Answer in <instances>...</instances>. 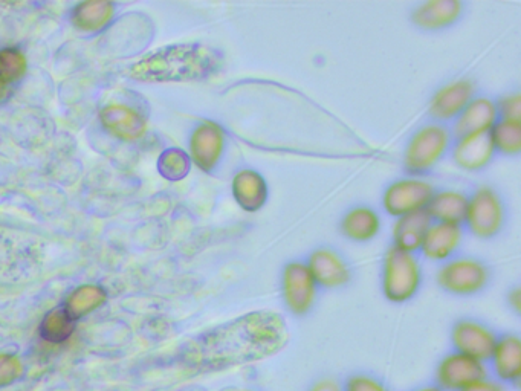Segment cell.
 I'll return each mask as SVG.
<instances>
[{
  "mask_svg": "<svg viewBox=\"0 0 521 391\" xmlns=\"http://www.w3.org/2000/svg\"><path fill=\"white\" fill-rule=\"evenodd\" d=\"M26 72V57L17 49L8 48L0 51V80L7 83L19 80Z\"/></svg>",
  "mask_w": 521,
  "mask_h": 391,
  "instance_id": "f1b7e54d",
  "label": "cell"
},
{
  "mask_svg": "<svg viewBox=\"0 0 521 391\" xmlns=\"http://www.w3.org/2000/svg\"><path fill=\"white\" fill-rule=\"evenodd\" d=\"M451 340L457 352L483 362L491 359L492 350L496 347L499 338L488 326L479 321L460 320L453 327Z\"/></svg>",
  "mask_w": 521,
  "mask_h": 391,
  "instance_id": "8fae6325",
  "label": "cell"
},
{
  "mask_svg": "<svg viewBox=\"0 0 521 391\" xmlns=\"http://www.w3.org/2000/svg\"><path fill=\"white\" fill-rule=\"evenodd\" d=\"M496 150L489 133H477L459 138L453 150L454 161L466 172H479L491 162Z\"/></svg>",
  "mask_w": 521,
  "mask_h": 391,
  "instance_id": "e0dca14e",
  "label": "cell"
},
{
  "mask_svg": "<svg viewBox=\"0 0 521 391\" xmlns=\"http://www.w3.org/2000/svg\"><path fill=\"white\" fill-rule=\"evenodd\" d=\"M465 222L471 233L480 239H489L502 230L505 222V208L499 194L489 187H480L468 199Z\"/></svg>",
  "mask_w": 521,
  "mask_h": 391,
  "instance_id": "5b68a950",
  "label": "cell"
},
{
  "mask_svg": "<svg viewBox=\"0 0 521 391\" xmlns=\"http://www.w3.org/2000/svg\"><path fill=\"white\" fill-rule=\"evenodd\" d=\"M104 301H106V292L103 289L94 285L81 286L69 297L66 312L72 320H77V318L95 311Z\"/></svg>",
  "mask_w": 521,
  "mask_h": 391,
  "instance_id": "484cf974",
  "label": "cell"
},
{
  "mask_svg": "<svg viewBox=\"0 0 521 391\" xmlns=\"http://www.w3.org/2000/svg\"><path fill=\"white\" fill-rule=\"evenodd\" d=\"M343 391H389L378 379L367 375H355L346 382Z\"/></svg>",
  "mask_w": 521,
  "mask_h": 391,
  "instance_id": "1f68e13d",
  "label": "cell"
},
{
  "mask_svg": "<svg viewBox=\"0 0 521 391\" xmlns=\"http://www.w3.org/2000/svg\"><path fill=\"white\" fill-rule=\"evenodd\" d=\"M460 391H505L503 385L500 382L492 381V379L483 378L479 381L473 382L468 387L463 388Z\"/></svg>",
  "mask_w": 521,
  "mask_h": 391,
  "instance_id": "d6a6232c",
  "label": "cell"
},
{
  "mask_svg": "<svg viewBox=\"0 0 521 391\" xmlns=\"http://www.w3.org/2000/svg\"><path fill=\"white\" fill-rule=\"evenodd\" d=\"M231 191L237 205L248 213L262 210L268 202V182L257 170L243 169L237 172L231 184Z\"/></svg>",
  "mask_w": 521,
  "mask_h": 391,
  "instance_id": "2e32d148",
  "label": "cell"
},
{
  "mask_svg": "<svg viewBox=\"0 0 521 391\" xmlns=\"http://www.w3.org/2000/svg\"><path fill=\"white\" fill-rule=\"evenodd\" d=\"M422 269L418 259L402 249H389L382 271V291L392 303H405L418 294Z\"/></svg>",
  "mask_w": 521,
  "mask_h": 391,
  "instance_id": "3957f363",
  "label": "cell"
},
{
  "mask_svg": "<svg viewBox=\"0 0 521 391\" xmlns=\"http://www.w3.org/2000/svg\"><path fill=\"white\" fill-rule=\"evenodd\" d=\"M101 124L107 132L121 141H136L143 138L147 123L138 112L124 104H109L100 114Z\"/></svg>",
  "mask_w": 521,
  "mask_h": 391,
  "instance_id": "5bb4252c",
  "label": "cell"
},
{
  "mask_svg": "<svg viewBox=\"0 0 521 391\" xmlns=\"http://www.w3.org/2000/svg\"><path fill=\"white\" fill-rule=\"evenodd\" d=\"M191 159L184 150L169 149L159 158L158 169L169 181H181L190 172Z\"/></svg>",
  "mask_w": 521,
  "mask_h": 391,
  "instance_id": "83f0119b",
  "label": "cell"
},
{
  "mask_svg": "<svg viewBox=\"0 0 521 391\" xmlns=\"http://www.w3.org/2000/svg\"><path fill=\"white\" fill-rule=\"evenodd\" d=\"M497 121H499V110H497L496 101L485 97L473 98L471 103L463 109L462 114L457 117L454 132H456L457 138L477 135V133H489Z\"/></svg>",
  "mask_w": 521,
  "mask_h": 391,
  "instance_id": "9a60e30c",
  "label": "cell"
},
{
  "mask_svg": "<svg viewBox=\"0 0 521 391\" xmlns=\"http://www.w3.org/2000/svg\"><path fill=\"white\" fill-rule=\"evenodd\" d=\"M7 95V85H5L4 81L0 80V100Z\"/></svg>",
  "mask_w": 521,
  "mask_h": 391,
  "instance_id": "d590c367",
  "label": "cell"
},
{
  "mask_svg": "<svg viewBox=\"0 0 521 391\" xmlns=\"http://www.w3.org/2000/svg\"><path fill=\"white\" fill-rule=\"evenodd\" d=\"M468 198L459 191L447 190L434 193L427 207L428 216L437 222L460 225L465 222Z\"/></svg>",
  "mask_w": 521,
  "mask_h": 391,
  "instance_id": "7402d4cb",
  "label": "cell"
},
{
  "mask_svg": "<svg viewBox=\"0 0 521 391\" xmlns=\"http://www.w3.org/2000/svg\"><path fill=\"white\" fill-rule=\"evenodd\" d=\"M114 17V5L109 2H83L74 10V25L83 31L103 30Z\"/></svg>",
  "mask_w": 521,
  "mask_h": 391,
  "instance_id": "cb8c5ba5",
  "label": "cell"
},
{
  "mask_svg": "<svg viewBox=\"0 0 521 391\" xmlns=\"http://www.w3.org/2000/svg\"><path fill=\"white\" fill-rule=\"evenodd\" d=\"M430 225L431 217L427 210L399 217L393 228L395 248L402 249L405 253H415L416 249H421L422 240Z\"/></svg>",
  "mask_w": 521,
  "mask_h": 391,
  "instance_id": "44dd1931",
  "label": "cell"
},
{
  "mask_svg": "<svg viewBox=\"0 0 521 391\" xmlns=\"http://www.w3.org/2000/svg\"><path fill=\"white\" fill-rule=\"evenodd\" d=\"M451 133L442 124H428L413 135L404 155L405 169L411 175H422L433 169L447 153Z\"/></svg>",
  "mask_w": 521,
  "mask_h": 391,
  "instance_id": "277c9868",
  "label": "cell"
},
{
  "mask_svg": "<svg viewBox=\"0 0 521 391\" xmlns=\"http://www.w3.org/2000/svg\"><path fill=\"white\" fill-rule=\"evenodd\" d=\"M317 283L303 262H292L285 266L282 277V292L286 306L295 315H305L317 300Z\"/></svg>",
  "mask_w": 521,
  "mask_h": 391,
  "instance_id": "ba28073f",
  "label": "cell"
},
{
  "mask_svg": "<svg viewBox=\"0 0 521 391\" xmlns=\"http://www.w3.org/2000/svg\"><path fill=\"white\" fill-rule=\"evenodd\" d=\"M462 228L460 225H451V223L436 222L431 223L424 240H422L421 251L427 259L447 260L448 257L456 253L462 243Z\"/></svg>",
  "mask_w": 521,
  "mask_h": 391,
  "instance_id": "ac0fdd59",
  "label": "cell"
},
{
  "mask_svg": "<svg viewBox=\"0 0 521 391\" xmlns=\"http://www.w3.org/2000/svg\"><path fill=\"white\" fill-rule=\"evenodd\" d=\"M509 304L514 307L515 311L520 312L521 309V291L520 288H515L514 291L509 292Z\"/></svg>",
  "mask_w": 521,
  "mask_h": 391,
  "instance_id": "e575fe53",
  "label": "cell"
},
{
  "mask_svg": "<svg viewBox=\"0 0 521 391\" xmlns=\"http://www.w3.org/2000/svg\"><path fill=\"white\" fill-rule=\"evenodd\" d=\"M494 150L505 155L521 152V121L499 120L489 132Z\"/></svg>",
  "mask_w": 521,
  "mask_h": 391,
  "instance_id": "d4e9b609",
  "label": "cell"
},
{
  "mask_svg": "<svg viewBox=\"0 0 521 391\" xmlns=\"http://www.w3.org/2000/svg\"><path fill=\"white\" fill-rule=\"evenodd\" d=\"M308 265L317 285L334 289L346 285L350 280V269L334 249L320 248L309 257Z\"/></svg>",
  "mask_w": 521,
  "mask_h": 391,
  "instance_id": "4fadbf2b",
  "label": "cell"
},
{
  "mask_svg": "<svg viewBox=\"0 0 521 391\" xmlns=\"http://www.w3.org/2000/svg\"><path fill=\"white\" fill-rule=\"evenodd\" d=\"M72 332H74V320L63 309L52 311L43 320L42 335L49 343H63L71 337Z\"/></svg>",
  "mask_w": 521,
  "mask_h": 391,
  "instance_id": "4316f807",
  "label": "cell"
},
{
  "mask_svg": "<svg viewBox=\"0 0 521 391\" xmlns=\"http://www.w3.org/2000/svg\"><path fill=\"white\" fill-rule=\"evenodd\" d=\"M288 340L285 321L276 312H254L207 333L199 355L210 366H237L279 352Z\"/></svg>",
  "mask_w": 521,
  "mask_h": 391,
  "instance_id": "6da1fadb",
  "label": "cell"
},
{
  "mask_svg": "<svg viewBox=\"0 0 521 391\" xmlns=\"http://www.w3.org/2000/svg\"><path fill=\"white\" fill-rule=\"evenodd\" d=\"M492 366L497 378L518 384L521 379V340L517 335H506L497 340L492 350Z\"/></svg>",
  "mask_w": 521,
  "mask_h": 391,
  "instance_id": "d6986e66",
  "label": "cell"
},
{
  "mask_svg": "<svg viewBox=\"0 0 521 391\" xmlns=\"http://www.w3.org/2000/svg\"><path fill=\"white\" fill-rule=\"evenodd\" d=\"M460 13L462 4L459 0H430L419 5L411 19L424 30H441L456 22Z\"/></svg>",
  "mask_w": 521,
  "mask_h": 391,
  "instance_id": "ffe728a7",
  "label": "cell"
},
{
  "mask_svg": "<svg viewBox=\"0 0 521 391\" xmlns=\"http://www.w3.org/2000/svg\"><path fill=\"white\" fill-rule=\"evenodd\" d=\"M224 66V55L210 46L187 43L166 46L130 68V77L146 83H178L213 77Z\"/></svg>",
  "mask_w": 521,
  "mask_h": 391,
  "instance_id": "7a4b0ae2",
  "label": "cell"
},
{
  "mask_svg": "<svg viewBox=\"0 0 521 391\" xmlns=\"http://www.w3.org/2000/svg\"><path fill=\"white\" fill-rule=\"evenodd\" d=\"M381 228L378 214L369 207H356L344 216L341 231L347 239L355 242H369Z\"/></svg>",
  "mask_w": 521,
  "mask_h": 391,
  "instance_id": "603a6c76",
  "label": "cell"
},
{
  "mask_svg": "<svg viewBox=\"0 0 521 391\" xmlns=\"http://www.w3.org/2000/svg\"><path fill=\"white\" fill-rule=\"evenodd\" d=\"M415 391H442L441 388L436 387V385H428V387L418 388Z\"/></svg>",
  "mask_w": 521,
  "mask_h": 391,
  "instance_id": "8d00e7d4",
  "label": "cell"
},
{
  "mask_svg": "<svg viewBox=\"0 0 521 391\" xmlns=\"http://www.w3.org/2000/svg\"><path fill=\"white\" fill-rule=\"evenodd\" d=\"M489 271L485 263L470 257L450 260L437 272V283L454 295H473L488 285Z\"/></svg>",
  "mask_w": 521,
  "mask_h": 391,
  "instance_id": "8992f818",
  "label": "cell"
},
{
  "mask_svg": "<svg viewBox=\"0 0 521 391\" xmlns=\"http://www.w3.org/2000/svg\"><path fill=\"white\" fill-rule=\"evenodd\" d=\"M433 185L418 178L401 179L393 182L386 193L382 204L387 213L395 217H404L408 214L418 213L427 210L431 198H433Z\"/></svg>",
  "mask_w": 521,
  "mask_h": 391,
  "instance_id": "52a82bcc",
  "label": "cell"
},
{
  "mask_svg": "<svg viewBox=\"0 0 521 391\" xmlns=\"http://www.w3.org/2000/svg\"><path fill=\"white\" fill-rule=\"evenodd\" d=\"M474 92H476V88H474L473 81H451L444 88L439 89L436 95L431 98V117L439 121H448L459 117L463 109L473 100Z\"/></svg>",
  "mask_w": 521,
  "mask_h": 391,
  "instance_id": "7c38bea8",
  "label": "cell"
},
{
  "mask_svg": "<svg viewBox=\"0 0 521 391\" xmlns=\"http://www.w3.org/2000/svg\"><path fill=\"white\" fill-rule=\"evenodd\" d=\"M497 110L502 120L521 121V95L512 94L502 98L497 104Z\"/></svg>",
  "mask_w": 521,
  "mask_h": 391,
  "instance_id": "4dcf8cb0",
  "label": "cell"
},
{
  "mask_svg": "<svg viewBox=\"0 0 521 391\" xmlns=\"http://www.w3.org/2000/svg\"><path fill=\"white\" fill-rule=\"evenodd\" d=\"M309 391H343V387L335 379H320Z\"/></svg>",
  "mask_w": 521,
  "mask_h": 391,
  "instance_id": "836d02e7",
  "label": "cell"
},
{
  "mask_svg": "<svg viewBox=\"0 0 521 391\" xmlns=\"http://www.w3.org/2000/svg\"><path fill=\"white\" fill-rule=\"evenodd\" d=\"M224 129L213 121H202L190 138V159L202 172H211L221 162L225 152Z\"/></svg>",
  "mask_w": 521,
  "mask_h": 391,
  "instance_id": "9c48e42d",
  "label": "cell"
},
{
  "mask_svg": "<svg viewBox=\"0 0 521 391\" xmlns=\"http://www.w3.org/2000/svg\"><path fill=\"white\" fill-rule=\"evenodd\" d=\"M22 373V364L14 355L0 353V387L10 385Z\"/></svg>",
  "mask_w": 521,
  "mask_h": 391,
  "instance_id": "f546056e",
  "label": "cell"
},
{
  "mask_svg": "<svg viewBox=\"0 0 521 391\" xmlns=\"http://www.w3.org/2000/svg\"><path fill=\"white\" fill-rule=\"evenodd\" d=\"M483 378H486L485 364L459 352L445 356L436 370L437 387L441 390L460 391Z\"/></svg>",
  "mask_w": 521,
  "mask_h": 391,
  "instance_id": "30bf717a",
  "label": "cell"
}]
</instances>
